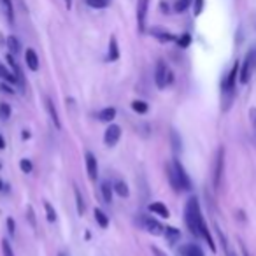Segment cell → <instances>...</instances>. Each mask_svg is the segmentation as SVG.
Wrapping results in <instances>:
<instances>
[{
    "label": "cell",
    "mask_w": 256,
    "mask_h": 256,
    "mask_svg": "<svg viewBox=\"0 0 256 256\" xmlns=\"http://www.w3.org/2000/svg\"><path fill=\"white\" fill-rule=\"evenodd\" d=\"M120 58V48H118V40L116 37H110L109 40V60L110 62H116Z\"/></svg>",
    "instance_id": "cell-21"
},
{
    "label": "cell",
    "mask_w": 256,
    "mask_h": 256,
    "mask_svg": "<svg viewBox=\"0 0 256 256\" xmlns=\"http://www.w3.org/2000/svg\"><path fill=\"white\" fill-rule=\"evenodd\" d=\"M150 210H151V212L156 214V216H162V218H168V216H170L168 209H167V207H165L162 202H153V204H150Z\"/></svg>",
    "instance_id": "cell-16"
},
{
    "label": "cell",
    "mask_w": 256,
    "mask_h": 256,
    "mask_svg": "<svg viewBox=\"0 0 256 256\" xmlns=\"http://www.w3.org/2000/svg\"><path fill=\"white\" fill-rule=\"evenodd\" d=\"M74 195H76V206H78V214H84L86 210V206H84V200H82V195L81 192H79L78 186H74Z\"/></svg>",
    "instance_id": "cell-23"
},
{
    "label": "cell",
    "mask_w": 256,
    "mask_h": 256,
    "mask_svg": "<svg viewBox=\"0 0 256 256\" xmlns=\"http://www.w3.org/2000/svg\"><path fill=\"white\" fill-rule=\"evenodd\" d=\"M0 168H2V165H0Z\"/></svg>",
    "instance_id": "cell-47"
},
{
    "label": "cell",
    "mask_w": 256,
    "mask_h": 256,
    "mask_svg": "<svg viewBox=\"0 0 256 256\" xmlns=\"http://www.w3.org/2000/svg\"><path fill=\"white\" fill-rule=\"evenodd\" d=\"M151 252H153L154 256H168L167 252L162 251V249H160V248H156V246H153V248H151Z\"/></svg>",
    "instance_id": "cell-41"
},
{
    "label": "cell",
    "mask_w": 256,
    "mask_h": 256,
    "mask_svg": "<svg viewBox=\"0 0 256 256\" xmlns=\"http://www.w3.org/2000/svg\"><path fill=\"white\" fill-rule=\"evenodd\" d=\"M167 178H168L170 186L174 188V192H182L181 182H179V178H178V172H176V167H174V164H172V162L167 165Z\"/></svg>",
    "instance_id": "cell-11"
},
{
    "label": "cell",
    "mask_w": 256,
    "mask_h": 256,
    "mask_svg": "<svg viewBox=\"0 0 256 256\" xmlns=\"http://www.w3.org/2000/svg\"><path fill=\"white\" fill-rule=\"evenodd\" d=\"M202 9H204V0H195V8H193L195 16H198L200 12H202Z\"/></svg>",
    "instance_id": "cell-39"
},
{
    "label": "cell",
    "mask_w": 256,
    "mask_h": 256,
    "mask_svg": "<svg viewBox=\"0 0 256 256\" xmlns=\"http://www.w3.org/2000/svg\"><path fill=\"white\" fill-rule=\"evenodd\" d=\"M44 209H46V216H48V221H56V210L53 209V206H51L50 202H44Z\"/></svg>",
    "instance_id": "cell-30"
},
{
    "label": "cell",
    "mask_w": 256,
    "mask_h": 256,
    "mask_svg": "<svg viewBox=\"0 0 256 256\" xmlns=\"http://www.w3.org/2000/svg\"><path fill=\"white\" fill-rule=\"evenodd\" d=\"M25 62L26 65H28L30 70H39V56H37V53L34 50H26L25 53Z\"/></svg>",
    "instance_id": "cell-13"
},
{
    "label": "cell",
    "mask_w": 256,
    "mask_h": 256,
    "mask_svg": "<svg viewBox=\"0 0 256 256\" xmlns=\"http://www.w3.org/2000/svg\"><path fill=\"white\" fill-rule=\"evenodd\" d=\"M216 234H218V237H220V242H221V246H223V249H224V254H226V256H237V252H235L234 249H232V246L228 244L224 234L218 226H216Z\"/></svg>",
    "instance_id": "cell-19"
},
{
    "label": "cell",
    "mask_w": 256,
    "mask_h": 256,
    "mask_svg": "<svg viewBox=\"0 0 256 256\" xmlns=\"http://www.w3.org/2000/svg\"><path fill=\"white\" fill-rule=\"evenodd\" d=\"M140 224L144 226V230L150 232V234H153V235H160L162 232H164V226H162L156 220H153L151 216H142V218H140Z\"/></svg>",
    "instance_id": "cell-9"
},
{
    "label": "cell",
    "mask_w": 256,
    "mask_h": 256,
    "mask_svg": "<svg viewBox=\"0 0 256 256\" xmlns=\"http://www.w3.org/2000/svg\"><path fill=\"white\" fill-rule=\"evenodd\" d=\"M20 168H22L25 174H30V172H32V162H30L28 158H23V160H20Z\"/></svg>",
    "instance_id": "cell-34"
},
{
    "label": "cell",
    "mask_w": 256,
    "mask_h": 256,
    "mask_svg": "<svg viewBox=\"0 0 256 256\" xmlns=\"http://www.w3.org/2000/svg\"><path fill=\"white\" fill-rule=\"evenodd\" d=\"M172 164H174L176 172H178L179 182H181V190L182 192H190V190H192V179H190V176L186 174L184 167L179 164V160H172Z\"/></svg>",
    "instance_id": "cell-7"
},
{
    "label": "cell",
    "mask_w": 256,
    "mask_h": 256,
    "mask_svg": "<svg viewBox=\"0 0 256 256\" xmlns=\"http://www.w3.org/2000/svg\"><path fill=\"white\" fill-rule=\"evenodd\" d=\"M170 140H172V148H174V151L178 153V151L181 150V139H179V136H178V132H176V130H172Z\"/></svg>",
    "instance_id": "cell-32"
},
{
    "label": "cell",
    "mask_w": 256,
    "mask_h": 256,
    "mask_svg": "<svg viewBox=\"0 0 256 256\" xmlns=\"http://www.w3.org/2000/svg\"><path fill=\"white\" fill-rule=\"evenodd\" d=\"M164 234H165V238H167L170 244H176V242L181 238V232H179L178 228H174V226L164 228Z\"/></svg>",
    "instance_id": "cell-18"
},
{
    "label": "cell",
    "mask_w": 256,
    "mask_h": 256,
    "mask_svg": "<svg viewBox=\"0 0 256 256\" xmlns=\"http://www.w3.org/2000/svg\"><path fill=\"white\" fill-rule=\"evenodd\" d=\"M2 42H4V40H2V36H0V44H2Z\"/></svg>",
    "instance_id": "cell-46"
},
{
    "label": "cell",
    "mask_w": 256,
    "mask_h": 256,
    "mask_svg": "<svg viewBox=\"0 0 256 256\" xmlns=\"http://www.w3.org/2000/svg\"><path fill=\"white\" fill-rule=\"evenodd\" d=\"M223 172H224V148L221 146L220 150H218L216 156H214V167H212L214 190H220L221 181H223Z\"/></svg>",
    "instance_id": "cell-4"
},
{
    "label": "cell",
    "mask_w": 256,
    "mask_h": 256,
    "mask_svg": "<svg viewBox=\"0 0 256 256\" xmlns=\"http://www.w3.org/2000/svg\"><path fill=\"white\" fill-rule=\"evenodd\" d=\"M2 188H4V182H2V181H0V190H2Z\"/></svg>",
    "instance_id": "cell-45"
},
{
    "label": "cell",
    "mask_w": 256,
    "mask_h": 256,
    "mask_svg": "<svg viewBox=\"0 0 256 256\" xmlns=\"http://www.w3.org/2000/svg\"><path fill=\"white\" fill-rule=\"evenodd\" d=\"M240 251H242V256H251V254H249V251H248V248H246L244 244H240Z\"/></svg>",
    "instance_id": "cell-43"
},
{
    "label": "cell",
    "mask_w": 256,
    "mask_h": 256,
    "mask_svg": "<svg viewBox=\"0 0 256 256\" xmlns=\"http://www.w3.org/2000/svg\"><path fill=\"white\" fill-rule=\"evenodd\" d=\"M254 70H256V48H252V50L248 51L240 68H238V81H240L242 84H248V82L251 81Z\"/></svg>",
    "instance_id": "cell-2"
},
{
    "label": "cell",
    "mask_w": 256,
    "mask_h": 256,
    "mask_svg": "<svg viewBox=\"0 0 256 256\" xmlns=\"http://www.w3.org/2000/svg\"><path fill=\"white\" fill-rule=\"evenodd\" d=\"M84 158H86V170H88L90 179L95 181V179L98 178V164H96V158L93 156V153H90V151L84 154Z\"/></svg>",
    "instance_id": "cell-10"
},
{
    "label": "cell",
    "mask_w": 256,
    "mask_h": 256,
    "mask_svg": "<svg viewBox=\"0 0 256 256\" xmlns=\"http://www.w3.org/2000/svg\"><path fill=\"white\" fill-rule=\"evenodd\" d=\"M172 79H174V76H172V70L168 68V65L164 60H158L156 68H154V82H156V86L160 90L167 88L172 82Z\"/></svg>",
    "instance_id": "cell-3"
},
{
    "label": "cell",
    "mask_w": 256,
    "mask_h": 256,
    "mask_svg": "<svg viewBox=\"0 0 256 256\" xmlns=\"http://www.w3.org/2000/svg\"><path fill=\"white\" fill-rule=\"evenodd\" d=\"M132 109L136 110V112H139V114H146L148 112V104L144 102V100H134L132 102Z\"/></svg>",
    "instance_id": "cell-28"
},
{
    "label": "cell",
    "mask_w": 256,
    "mask_h": 256,
    "mask_svg": "<svg viewBox=\"0 0 256 256\" xmlns=\"http://www.w3.org/2000/svg\"><path fill=\"white\" fill-rule=\"evenodd\" d=\"M0 4L4 8V12L8 16L9 23H14V11H12V2L11 0H0Z\"/></svg>",
    "instance_id": "cell-22"
},
{
    "label": "cell",
    "mask_w": 256,
    "mask_h": 256,
    "mask_svg": "<svg viewBox=\"0 0 256 256\" xmlns=\"http://www.w3.org/2000/svg\"><path fill=\"white\" fill-rule=\"evenodd\" d=\"M100 192H102L104 202H106V204H110V202H112V192H114V188L110 186V182L104 181L102 184H100Z\"/></svg>",
    "instance_id": "cell-17"
},
{
    "label": "cell",
    "mask_w": 256,
    "mask_h": 256,
    "mask_svg": "<svg viewBox=\"0 0 256 256\" xmlns=\"http://www.w3.org/2000/svg\"><path fill=\"white\" fill-rule=\"evenodd\" d=\"M95 221L100 224L102 228H107L109 226V218H107V214L104 212L102 209H95Z\"/></svg>",
    "instance_id": "cell-26"
},
{
    "label": "cell",
    "mask_w": 256,
    "mask_h": 256,
    "mask_svg": "<svg viewBox=\"0 0 256 256\" xmlns=\"http://www.w3.org/2000/svg\"><path fill=\"white\" fill-rule=\"evenodd\" d=\"M190 42H192V37H190L188 34H184V36L179 37V39H178V44H179L181 48H188V46H190Z\"/></svg>",
    "instance_id": "cell-36"
},
{
    "label": "cell",
    "mask_w": 256,
    "mask_h": 256,
    "mask_svg": "<svg viewBox=\"0 0 256 256\" xmlns=\"http://www.w3.org/2000/svg\"><path fill=\"white\" fill-rule=\"evenodd\" d=\"M151 36H154L158 40H162V42H170V40H176V37L172 36L170 32H167V30L164 28H151Z\"/></svg>",
    "instance_id": "cell-14"
},
{
    "label": "cell",
    "mask_w": 256,
    "mask_h": 256,
    "mask_svg": "<svg viewBox=\"0 0 256 256\" xmlns=\"http://www.w3.org/2000/svg\"><path fill=\"white\" fill-rule=\"evenodd\" d=\"M181 256H206L198 244H184L181 249H179Z\"/></svg>",
    "instance_id": "cell-12"
},
{
    "label": "cell",
    "mask_w": 256,
    "mask_h": 256,
    "mask_svg": "<svg viewBox=\"0 0 256 256\" xmlns=\"http://www.w3.org/2000/svg\"><path fill=\"white\" fill-rule=\"evenodd\" d=\"M8 232L11 235H14V232H16V223H14L12 218H8Z\"/></svg>",
    "instance_id": "cell-40"
},
{
    "label": "cell",
    "mask_w": 256,
    "mask_h": 256,
    "mask_svg": "<svg viewBox=\"0 0 256 256\" xmlns=\"http://www.w3.org/2000/svg\"><path fill=\"white\" fill-rule=\"evenodd\" d=\"M6 44H8V48L9 50H11V53L12 54H18L20 53V40L16 39L14 36H11V37H8V40H6Z\"/></svg>",
    "instance_id": "cell-27"
},
{
    "label": "cell",
    "mask_w": 256,
    "mask_h": 256,
    "mask_svg": "<svg viewBox=\"0 0 256 256\" xmlns=\"http://www.w3.org/2000/svg\"><path fill=\"white\" fill-rule=\"evenodd\" d=\"M190 4H192V0H178V2H176V6H174L176 12H182V11H186Z\"/></svg>",
    "instance_id": "cell-33"
},
{
    "label": "cell",
    "mask_w": 256,
    "mask_h": 256,
    "mask_svg": "<svg viewBox=\"0 0 256 256\" xmlns=\"http://www.w3.org/2000/svg\"><path fill=\"white\" fill-rule=\"evenodd\" d=\"M112 188H114V192H116L120 196H123V198H126V196L130 195V192H128L126 182H123V181H116V182H114V184H112Z\"/></svg>",
    "instance_id": "cell-25"
},
{
    "label": "cell",
    "mask_w": 256,
    "mask_h": 256,
    "mask_svg": "<svg viewBox=\"0 0 256 256\" xmlns=\"http://www.w3.org/2000/svg\"><path fill=\"white\" fill-rule=\"evenodd\" d=\"M0 88H2V92H4V93H8V95H12V93H14V90H11L8 84H2Z\"/></svg>",
    "instance_id": "cell-42"
},
{
    "label": "cell",
    "mask_w": 256,
    "mask_h": 256,
    "mask_svg": "<svg viewBox=\"0 0 256 256\" xmlns=\"http://www.w3.org/2000/svg\"><path fill=\"white\" fill-rule=\"evenodd\" d=\"M26 212H28V221H30V224H32V228H36L37 223H36V212H34V207L32 206L26 207Z\"/></svg>",
    "instance_id": "cell-37"
},
{
    "label": "cell",
    "mask_w": 256,
    "mask_h": 256,
    "mask_svg": "<svg viewBox=\"0 0 256 256\" xmlns=\"http://www.w3.org/2000/svg\"><path fill=\"white\" fill-rule=\"evenodd\" d=\"M0 78L4 79V81H8V82H12V84H16V82H18V78H16V74L9 72L2 64H0Z\"/></svg>",
    "instance_id": "cell-24"
},
{
    "label": "cell",
    "mask_w": 256,
    "mask_h": 256,
    "mask_svg": "<svg viewBox=\"0 0 256 256\" xmlns=\"http://www.w3.org/2000/svg\"><path fill=\"white\" fill-rule=\"evenodd\" d=\"M184 223L188 226V230L192 232L195 237H202L204 240L209 244V248L212 251H216V246H214V240L210 237V232L206 224V220L202 216V210H200V204L195 196L186 202V207H184Z\"/></svg>",
    "instance_id": "cell-1"
},
{
    "label": "cell",
    "mask_w": 256,
    "mask_h": 256,
    "mask_svg": "<svg viewBox=\"0 0 256 256\" xmlns=\"http://www.w3.org/2000/svg\"><path fill=\"white\" fill-rule=\"evenodd\" d=\"M0 150H6V140L2 136H0Z\"/></svg>",
    "instance_id": "cell-44"
},
{
    "label": "cell",
    "mask_w": 256,
    "mask_h": 256,
    "mask_svg": "<svg viewBox=\"0 0 256 256\" xmlns=\"http://www.w3.org/2000/svg\"><path fill=\"white\" fill-rule=\"evenodd\" d=\"M11 118V107H9V104L6 102H0V120H9Z\"/></svg>",
    "instance_id": "cell-29"
},
{
    "label": "cell",
    "mask_w": 256,
    "mask_h": 256,
    "mask_svg": "<svg viewBox=\"0 0 256 256\" xmlns=\"http://www.w3.org/2000/svg\"><path fill=\"white\" fill-rule=\"evenodd\" d=\"M46 109H48V112H50L51 121L54 123V126H56V128H62L60 118H58V112H56V109H54V104H53V100H51L50 96H46Z\"/></svg>",
    "instance_id": "cell-15"
},
{
    "label": "cell",
    "mask_w": 256,
    "mask_h": 256,
    "mask_svg": "<svg viewBox=\"0 0 256 256\" xmlns=\"http://www.w3.org/2000/svg\"><path fill=\"white\" fill-rule=\"evenodd\" d=\"M2 252H4V256H14V252H12L11 249V244H9V240H2Z\"/></svg>",
    "instance_id": "cell-35"
},
{
    "label": "cell",
    "mask_w": 256,
    "mask_h": 256,
    "mask_svg": "<svg viewBox=\"0 0 256 256\" xmlns=\"http://www.w3.org/2000/svg\"><path fill=\"white\" fill-rule=\"evenodd\" d=\"M148 9H150V0H137V26H139V32H146Z\"/></svg>",
    "instance_id": "cell-6"
},
{
    "label": "cell",
    "mask_w": 256,
    "mask_h": 256,
    "mask_svg": "<svg viewBox=\"0 0 256 256\" xmlns=\"http://www.w3.org/2000/svg\"><path fill=\"white\" fill-rule=\"evenodd\" d=\"M86 2H88V6L93 9H104L109 6V0H86Z\"/></svg>",
    "instance_id": "cell-31"
},
{
    "label": "cell",
    "mask_w": 256,
    "mask_h": 256,
    "mask_svg": "<svg viewBox=\"0 0 256 256\" xmlns=\"http://www.w3.org/2000/svg\"><path fill=\"white\" fill-rule=\"evenodd\" d=\"M116 118V109L114 107H106L98 112V120L104 121V123H110V121Z\"/></svg>",
    "instance_id": "cell-20"
},
{
    "label": "cell",
    "mask_w": 256,
    "mask_h": 256,
    "mask_svg": "<svg viewBox=\"0 0 256 256\" xmlns=\"http://www.w3.org/2000/svg\"><path fill=\"white\" fill-rule=\"evenodd\" d=\"M238 68H240V64L235 62L234 67L230 68V72L226 74V78L223 79L221 82V92H223L224 96H232L234 95V90H235V81H237V76H238Z\"/></svg>",
    "instance_id": "cell-5"
},
{
    "label": "cell",
    "mask_w": 256,
    "mask_h": 256,
    "mask_svg": "<svg viewBox=\"0 0 256 256\" xmlns=\"http://www.w3.org/2000/svg\"><path fill=\"white\" fill-rule=\"evenodd\" d=\"M249 121H251L252 130H254V136H256V107L249 109Z\"/></svg>",
    "instance_id": "cell-38"
},
{
    "label": "cell",
    "mask_w": 256,
    "mask_h": 256,
    "mask_svg": "<svg viewBox=\"0 0 256 256\" xmlns=\"http://www.w3.org/2000/svg\"><path fill=\"white\" fill-rule=\"evenodd\" d=\"M120 137H121V128L118 126V124H110L106 130V134H104V142H106V146L112 148L118 144Z\"/></svg>",
    "instance_id": "cell-8"
}]
</instances>
